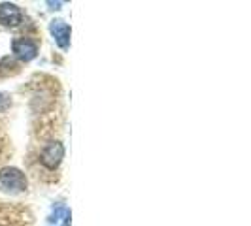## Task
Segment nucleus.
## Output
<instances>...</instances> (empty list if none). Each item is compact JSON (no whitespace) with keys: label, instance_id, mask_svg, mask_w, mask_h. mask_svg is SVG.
Listing matches in <instances>:
<instances>
[{"label":"nucleus","instance_id":"f257e3e1","mask_svg":"<svg viewBox=\"0 0 251 226\" xmlns=\"http://www.w3.org/2000/svg\"><path fill=\"white\" fill-rule=\"evenodd\" d=\"M0 188L6 192H25L26 190V177L17 168H4L0 170Z\"/></svg>","mask_w":251,"mask_h":226},{"label":"nucleus","instance_id":"f03ea898","mask_svg":"<svg viewBox=\"0 0 251 226\" xmlns=\"http://www.w3.org/2000/svg\"><path fill=\"white\" fill-rule=\"evenodd\" d=\"M64 157V147L61 141H50L42 153H40V162L42 166H46L48 170H55Z\"/></svg>","mask_w":251,"mask_h":226},{"label":"nucleus","instance_id":"7ed1b4c3","mask_svg":"<svg viewBox=\"0 0 251 226\" xmlns=\"http://www.w3.org/2000/svg\"><path fill=\"white\" fill-rule=\"evenodd\" d=\"M12 47H13V53H15L21 61H32L38 53L36 44H34L30 38H19V40H15Z\"/></svg>","mask_w":251,"mask_h":226},{"label":"nucleus","instance_id":"20e7f679","mask_svg":"<svg viewBox=\"0 0 251 226\" xmlns=\"http://www.w3.org/2000/svg\"><path fill=\"white\" fill-rule=\"evenodd\" d=\"M21 23V12L15 4H0V25L17 26Z\"/></svg>","mask_w":251,"mask_h":226},{"label":"nucleus","instance_id":"39448f33","mask_svg":"<svg viewBox=\"0 0 251 226\" xmlns=\"http://www.w3.org/2000/svg\"><path fill=\"white\" fill-rule=\"evenodd\" d=\"M51 30H53V34H55V40H57V44L66 49L68 47V38H70V28L64 25L63 21H55L53 25H51Z\"/></svg>","mask_w":251,"mask_h":226}]
</instances>
